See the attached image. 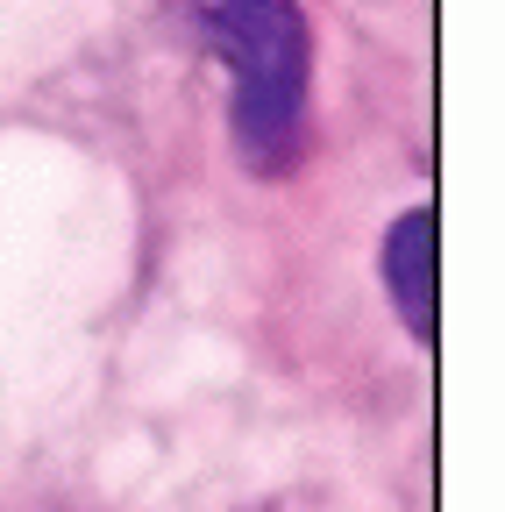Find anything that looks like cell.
Instances as JSON below:
<instances>
[{"mask_svg": "<svg viewBox=\"0 0 505 512\" xmlns=\"http://www.w3.org/2000/svg\"><path fill=\"white\" fill-rule=\"evenodd\" d=\"M193 36L228 72V136L257 178H285L306 157L313 29L299 0H178Z\"/></svg>", "mask_w": 505, "mask_h": 512, "instance_id": "obj_1", "label": "cell"}, {"mask_svg": "<svg viewBox=\"0 0 505 512\" xmlns=\"http://www.w3.org/2000/svg\"><path fill=\"white\" fill-rule=\"evenodd\" d=\"M385 292H392V313L413 328V342H434V207H406L392 228H385Z\"/></svg>", "mask_w": 505, "mask_h": 512, "instance_id": "obj_2", "label": "cell"}, {"mask_svg": "<svg viewBox=\"0 0 505 512\" xmlns=\"http://www.w3.org/2000/svg\"><path fill=\"white\" fill-rule=\"evenodd\" d=\"M0 512H93V505L72 498V491H57V484H29V491H8V498H0Z\"/></svg>", "mask_w": 505, "mask_h": 512, "instance_id": "obj_3", "label": "cell"}]
</instances>
